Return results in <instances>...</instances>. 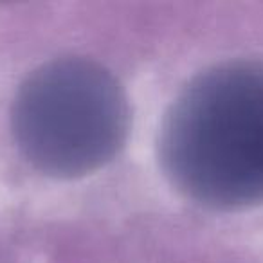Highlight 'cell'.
Returning <instances> with one entry per match:
<instances>
[{
	"label": "cell",
	"mask_w": 263,
	"mask_h": 263,
	"mask_svg": "<svg viewBox=\"0 0 263 263\" xmlns=\"http://www.w3.org/2000/svg\"><path fill=\"white\" fill-rule=\"evenodd\" d=\"M130 123L126 96L112 72L85 58L38 67L15 96L11 128L26 161L44 175L76 179L110 162Z\"/></svg>",
	"instance_id": "obj_2"
},
{
	"label": "cell",
	"mask_w": 263,
	"mask_h": 263,
	"mask_svg": "<svg viewBox=\"0 0 263 263\" xmlns=\"http://www.w3.org/2000/svg\"><path fill=\"white\" fill-rule=\"evenodd\" d=\"M159 154L173 186L197 204H263V62H227L195 78L162 121Z\"/></svg>",
	"instance_id": "obj_1"
}]
</instances>
